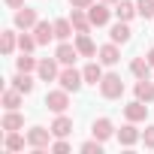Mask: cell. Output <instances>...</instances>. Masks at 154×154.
<instances>
[{"instance_id":"obj_1","label":"cell","mask_w":154,"mask_h":154,"mask_svg":"<svg viewBox=\"0 0 154 154\" xmlns=\"http://www.w3.org/2000/svg\"><path fill=\"white\" fill-rule=\"evenodd\" d=\"M100 94H103L106 100H118V97H124V82H121V75L106 72L103 79H100Z\"/></svg>"},{"instance_id":"obj_2","label":"cell","mask_w":154,"mask_h":154,"mask_svg":"<svg viewBox=\"0 0 154 154\" xmlns=\"http://www.w3.org/2000/svg\"><path fill=\"white\" fill-rule=\"evenodd\" d=\"M51 127L45 130V127H30L27 130V145L33 148V151H48L51 148Z\"/></svg>"},{"instance_id":"obj_3","label":"cell","mask_w":154,"mask_h":154,"mask_svg":"<svg viewBox=\"0 0 154 154\" xmlns=\"http://www.w3.org/2000/svg\"><path fill=\"white\" fill-rule=\"evenodd\" d=\"M57 82H60V88H63V91H72V94H75V91L82 88V82H85V75H82L79 69H75V66L69 63V66H63V69H60V75H57Z\"/></svg>"},{"instance_id":"obj_4","label":"cell","mask_w":154,"mask_h":154,"mask_svg":"<svg viewBox=\"0 0 154 154\" xmlns=\"http://www.w3.org/2000/svg\"><path fill=\"white\" fill-rule=\"evenodd\" d=\"M88 18H91V24L94 27H103V24H109V18H112V9H109V3H91L88 6Z\"/></svg>"},{"instance_id":"obj_5","label":"cell","mask_w":154,"mask_h":154,"mask_svg":"<svg viewBox=\"0 0 154 154\" xmlns=\"http://www.w3.org/2000/svg\"><path fill=\"white\" fill-rule=\"evenodd\" d=\"M45 106L54 112V115H60V112H66V106H69V91H48L45 94Z\"/></svg>"},{"instance_id":"obj_6","label":"cell","mask_w":154,"mask_h":154,"mask_svg":"<svg viewBox=\"0 0 154 154\" xmlns=\"http://www.w3.org/2000/svg\"><path fill=\"white\" fill-rule=\"evenodd\" d=\"M57 63H60L57 57H42V60H39V66H36V75H39L42 82H54L57 75H60Z\"/></svg>"},{"instance_id":"obj_7","label":"cell","mask_w":154,"mask_h":154,"mask_svg":"<svg viewBox=\"0 0 154 154\" xmlns=\"http://www.w3.org/2000/svg\"><path fill=\"white\" fill-rule=\"evenodd\" d=\"M36 9H30V6H21V9H15V27H21V30H33L36 27Z\"/></svg>"},{"instance_id":"obj_8","label":"cell","mask_w":154,"mask_h":154,"mask_svg":"<svg viewBox=\"0 0 154 154\" xmlns=\"http://www.w3.org/2000/svg\"><path fill=\"white\" fill-rule=\"evenodd\" d=\"M91 133H94V139L106 142V139H112V136H115V124H112L109 118H97V121H94V127H91Z\"/></svg>"},{"instance_id":"obj_9","label":"cell","mask_w":154,"mask_h":154,"mask_svg":"<svg viewBox=\"0 0 154 154\" xmlns=\"http://www.w3.org/2000/svg\"><path fill=\"white\" fill-rule=\"evenodd\" d=\"M97 57H100V63H103V66H115V63L121 60V51H118V42H109V45H103V48L97 51Z\"/></svg>"},{"instance_id":"obj_10","label":"cell","mask_w":154,"mask_h":154,"mask_svg":"<svg viewBox=\"0 0 154 154\" xmlns=\"http://www.w3.org/2000/svg\"><path fill=\"white\" fill-rule=\"evenodd\" d=\"M124 115H127V121H136V124H139V121L148 118V106H145L142 100H133V103L124 106Z\"/></svg>"},{"instance_id":"obj_11","label":"cell","mask_w":154,"mask_h":154,"mask_svg":"<svg viewBox=\"0 0 154 154\" xmlns=\"http://www.w3.org/2000/svg\"><path fill=\"white\" fill-rule=\"evenodd\" d=\"M51 133H54V136H57V139H66V136H69V133H72V118H69V115H63V112H60V115H57V118H54V121H51Z\"/></svg>"},{"instance_id":"obj_12","label":"cell","mask_w":154,"mask_h":154,"mask_svg":"<svg viewBox=\"0 0 154 154\" xmlns=\"http://www.w3.org/2000/svg\"><path fill=\"white\" fill-rule=\"evenodd\" d=\"M69 21H72V27H75V33H91V18H88V9H72V15H69Z\"/></svg>"},{"instance_id":"obj_13","label":"cell","mask_w":154,"mask_h":154,"mask_svg":"<svg viewBox=\"0 0 154 154\" xmlns=\"http://www.w3.org/2000/svg\"><path fill=\"white\" fill-rule=\"evenodd\" d=\"M139 139H142V136H139V130H136V121H130V124H124V127L118 130V142H121V145H127V148H130V145H136Z\"/></svg>"},{"instance_id":"obj_14","label":"cell","mask_w":154,"mask_h":154,"mask_svg":"<svg viewBox=\"0 0 154 154\" xmlns=\"http://www.w3.org/2000/svg\"><path fill=\"white\" fill-rule=\"evenodd\" d=\"M75 48H79V54H82V57H94V54L100 51L88 33H75Z\"/></svg>"},{"instance_id":"obj_15","label":"cell","mask_w":154,"mask_h":154,"mask_svg":"<svg viewBox=\"0 0 154 154\" xmlns=\"http://www.w3.org/2000/svg\"><path fill=\"white\" fill-rule=\"evenodd\" d=\"M54 57H57L63 66H69L75 57H79V48H75V45H69V42H60V45L54 48Z\"/></svg>"},{"instance_id":"obj_16","label":"cell","mask_w":154,"mask_h":154,"mask_svg":"<svg viewBox=\"0 0 154 154\" xmlns=\"http://www.w3.org/2000/svg\"><path fill=\"white\" fill-rule=\"evenodd\" d=\"M0 127H3L6 133H9V130H21V127H24V115L15 112V109H6V115H3V121H0Z\"/></svg>"},{"instance_id":"obj_17","label":"cell","mask_w":154,"mask_h":154,"mask_svg":"<svg viewBox=\"0 0 154 154\" xmlns=\"http://www.w3.org/2000/svg\"><path fill=\"white\" fill-rule=\"evenodd\" d=\"M33 36H36V42H39V45H48V42L54 39V24H48V21H36Z\"/></svg>"},{"instance_id":"obj_18","label":"cell","mask_w":154,"mask_h":154,"mask_svg":"<svg viewBox=\"0 0 154 154\" xmlns=\"http://www.w3.org/2000/svg\"><path fill=\"white\" fill-rule=\"evenodd\" d=\"M130 24L127 21H118V24H112V30H109V36H112V42H118V45H124V42H130Z\"/></svg>"},{"instance_id":"obj_19","label":"cell","mask_w":154,"mask_h":154,"mask_svg":"<svg viewBox=\"0 0 154 154\" xmlns=\"http://www.w3.org/2000/svg\"><path fill=\"white\" fill-rule=\"evenodd\" d=\"M115 15H118V21H130L133 15H139V9H136V3H130V0H118L115 3Z\"/></svg>"},{"instance_id":"obj_20","label":"cell","mask_w":154,"mask_h":154,"mask_svg":"<svg viewBox=\"0 0 154 154\" xmlns=\"http://www.w3.org/2000/svg\"><path fill=\"white\" fill-rule=\"evenodd\" d=\"M24 142H27V136H21L18 130H9L3 139V148L6 151H24Z\"/></svg>"},{"instance_id":"obj_21","label":"cell","mask_w":154,"mask_h":154,"mask_svg":"<svg viewBox=\"0 0 154 154\" xmlns=\"http://www.w3.org/2000/svg\"><path fill=\"white\" fill-rule=\"evenodd\" d=\"M82 75H85V82H88V85H100V79H103L106 72H103V66H100L97 60H91V63L82 69Z\"/></svg>"},{"instance_id":"obj_22","label":"cell","mask_w":154,"mask_h":154,"mask_svg":"<svg viewBox=\"0 0 154 154\" xmlns=\"http://www.w3.org/2000/svg\"><path fill=\"white\" fill-rule=\"evenodd\" d=\"M12 88L21 91V94H30V91H33V79H30V72H21V69H18V72L12 75Z\"/></svg>"},{"instance_id":"obj_23","label":"cell","mask_w":154,"mask_h":154,"mask_svg":"<svg viewBox=\"0 0 154 154\" xmlns=\"http://www.w3.org/2000/svg\"><path fill=\"white\" fill-rule=\"evenodd\" d=\"M151 69H154V66L148 63V57H133V60H130V72L136 75V79H148Z\"/></svg>"},{"instance_id":"obj_24","label":"cell","mask_w":154,"mask_h":154,"mask_svg":"<svg viewBox=\"0 0 154 154\" xmlns=\"http://www.w3.org/2000/svg\"><path fill=\"white\" fill-rule=\"evenodd\" d=\"M72 30H75V27H72V21H69V18H57V21H54V39L66 42V39L72 36Z\"/></svg>"},{"instance_id":"obj_25","label":"cell","mask_w":154,"mask_h":154,"mask_svg":"<svg viewBox=\"0 0 154 154\" xmlns=\"http://www.w3.org/2000/svg\"><path fill=\"white\" fill-rule=\"evenodd\" d=\"M136 100H142V103H151V100H154V82H148V79H139V82H136Z\"/></svg>"},{"instance_id":"obj_26","label":"cell","mask_w":154,"mask_h":154,"mask_svg":"<svg viewBox=\"0 0 154 154\" xmlns=\"http://www.w3.org/2000/svg\"><path fill=\"white\" fill-rule=\"evenodd\" d=\"M15 45H18V36H15L12 30H3V33H0V48H3V54H12Z\"/></svg>"},{"instance_id":"obj_27","label":"cell","mask_w":154,"mask_h":154,"mask_svg":"<svg viewBox=\"0 0 154 154\" xmlns=\"http://www.w3.org/2000/svg\"><path fill=\"white\" fill-rule=\"evenodd\" d=\"M15 66H18L21 72H33V69L39 66V60H36V57H30V51H21V57L15 60Z\"/></svg>"},{"instance_id":"obj_28","label":"cell","mask_w":154,"mask_h":154,"mask_svg":"<svg viewBox=\"0 0 154 154\" xmlns=\"http://www.w3.org/2000/svg\"><path fill=\"white\" fill-rule=\"evenodd\" d=\"M3 106H6V109H18V106H21V91H15V88L3 91Z\"/></svg>"},{"instance_id":"obj_29","label":"cell","mask_w":154,"mask_h":154,"mask_svg":"<svg viewBox=\"0 0 154 154\" xmlns=\"http://www.w3.org/2000/svg\"><path fill=\"white\" fill-rule=\"evenodd\" d=\"M36 45H39V42H36V36H30L27 30H24V33L18 36V48H21V51H33Z\"/></svg>"},{"instance_id":"obj_30","label":"cell","mask_w":154,"mask_h":154,"mask_svg":"<svg viewBox=\"0 0 154 154\" xmlns=\"http://www.w3.org/2000/svg\"><path fill=\"white\" fill-rule=\"evenodd\" d=\"M136 9L142 18H154V0H136Z\"/></svg>"},{"instance_id":"obj_31","label":"cell","mask_w":154,"mask_h":154,"mask_svg":"<svg viewBox=\"0 0 154 154\" xmlns=\"http://www.w3.org/2000/svg\"><path fill=\"white\" fill-rule=\"evenodd\" d=\"M82 151H85V154H103V142H100V139H91V142L82 145Z\"/></svg>"},{"instance_id":"obj_32","label":"cell","mask_w":154,"mask_h":154,"mask_svg":"<svg viewBox=\"0 0 154 154\" xmlns=\"http://www.w3.org/2000/svg\"><path fill=\"white\" fill-rule=\"evenodd\" d=\"M142 142H145V148H154V127H145V133H142Z\"/></svg>"},{"instance_id":"obj_33","label":"cell","mask_w":154,"mask_h":154,"mask_svg":"<svg viewBox=\"0 0 154 154\" xmlns=\"http://www.w3.org/2000/svg\"><path fill=\"white\" fill-rule=\"evenodd\" d=\"M51 151H57V154H66V151H69V142L57 139V142H51Z\"/></svg>"},{"instance_id":"obj_34","label":"cell","mask_w":154,"mask_h":154,"mask_svg":"<svg viewBox=\"0 0 154 154\" xmlns=\"http://www.w3.org/2000/svg\"><path fill=\"white\" fill-rule=\"evenodd\" d=\"M91 3H94V0H69V6H72V9H88Z\"/></svg>"},{"instance_id":"obj_35","label":"cell","mask_w":154,"mask_h":154,"mask_svg":"<svg viewBox=\"0 0 154 154\" xmlns=\"http://www.w3.org/2000/svg\"><path fill=\"white\" fill-rule=\"evenodd\" d=\"M3 3H6L9 9H21V6H24V0H3Z\"/></svg>"},{"instance_id":"obj_36","label":"cell","mask_w":154,"mask_h":154,"mask_svg":"<svg viewBox=\"0 0 154 154\" xmlns=\"http://www.w3.org/2000/svg\"><path fill=\"white\" fill-rule=\"evenodd\" d=\"M148 63H151V66H154V48H151V51H148Z\"/></svg>"},{"instance_id":"obj_37","label":"cell","mask_w":154,"mask_h":154,"mask_svg":"<svg viewBox=\"0 0 154 154\" xmlns=\"http://www.w3.org/2000/svg\"><path fill=\"white\" fill-rule=\"evenodd\" d=\"M103 3H109V6H112V3H118V0H103Z\"/></svg>"}]
</instances>
